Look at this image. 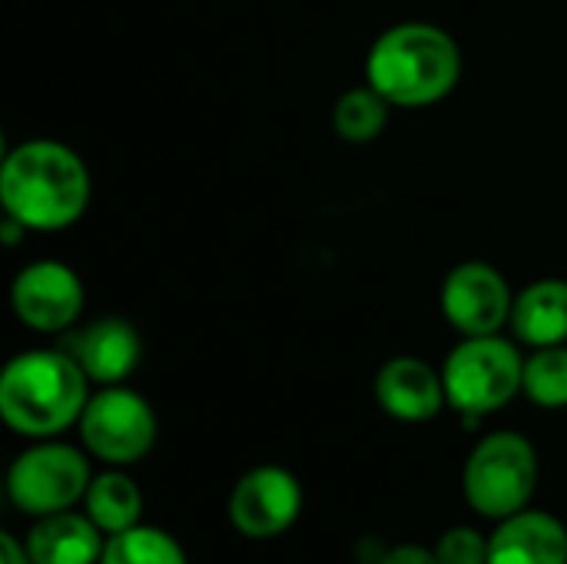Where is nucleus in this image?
<instances>
[{
    "label": "nucleus",
    "mask_w": 567,
    "mask_h": 564,
    "mask_svg": "<svg viewBox=\"0 0 567 564\" xmlns=\"http://www.w3.org/2000/svg\"><path fill=\"white\" fill-rule=\"evenodd\" d=\"M435 555L442 564H488V539L478 529L455 525L442 532L435 542Z\"/></svg>",
    "instance_id": "nucleus-20"
},
{
    "label": "nucleus",
    "mask_w": 567,
    "mask_h": 564,
    "mask_svg": "<svg viewBox=\"0 0 567 564\" xmlns=\"http://www.w3.org/2000/svg\"><path fill=\"white\" fill-rule=\"evenodd\" d=\"M379 564H442L435 548H422V545H395L382 555Z\"/></svg>",
    "instance_id": "nucleus-21"
},
{
    "label": "nucleus",
    "mask_w": 567,
    "mask_h": 564,
    "mask_svg": "<svg viewBox=\"0 0 567 564\" xmlns=\"http://www.w3.org/2000/svg\"><path fill=\"white\" fill-rule=\"evenodd\" d=\"M86 302L83 279L60 259L27 263L10 286V309L30 332L56 336L76 326Z\"/></svg>",
    "instance_id": "nucleus-8"
},
{
    "label": "nucleus",
    "mask_w": 567,
    "mask_h": 564,
    "mask_svg": "<svg viewBox=\"0 0 567 564\" xmlns=\"http://www.w3.org/2000/svg\"><path fill=\"white\" fill-rule=\"evenodd\" d=\"M439 306L458 336H495L512 319L515 293L492 263L468 259L452 266L442 279Z\"/></svg>",
    "instance_id": "nucleus-9"
},
{
    "label": "nucleus",
    "mask_w": 567,
    "mask_h": 564,
    "mask_svg": "<svg viewBox=\"0 0 567 564\" xmlns=\"http://www.w3.org/2000/svg\"><path fill=\"white\" fill-rule=\"evenodd\" d=\"M23 545L33 564H100L106 535L86 512H56L37 519Z\"/></svg>",
    "instance_id": "nucleus-14"
},
{
    "label": "nucleus",
    "mask_w": 567,
    "mask_h": 564,
    "mask_svg": "<svg viewBox=\"0 0 567 564\" xmlns=\"http://www.w3.org/2000/svg\"><path fill=\"white\" fill-rule=\"evenodd\" d=\"M512 332L518 342L542 349V346H565L567 342V279H538L515 296Z\"/></svg>",
    "instance_id": "nucleus-15"
},
{
    "label": "nucleus",
    "mask_w": 567,
    "mask_h": 564,
    "mask_svg": "<svg viewBox=\"0 0 567 564\" xmlns=\"http://www.w3.org/2000/svg\"><path fill=\"white\" fill-rule=\"evenodd\" d=\"M83 512L110 539V535H120V532L140 525V519H143V492L126 472L110 469V472L93 475V482L86 489V499H83Z\"/></svg>",
    "instance_id": "nucleus-16"
},
{
    "label": "nucleus",
    "mask_w": 567,
    "mask_h": 564,
    "mask_svg": "<svg viewBox=\"0 0 567 564\" xmlns=\"http://www.w3.org/2000/svg\"><path fill=\"white\" fill-rule=\"evenodd\" d=\"M389 110H392V103L382 93H375L369 83L352 86L332 106V130H336V136L342 143L365 146V143H372V140H379L385 133Z\"/></svg>",
    "instance_id": "nucleus-17"
},
{
    "label": "nucleus",
    "mask_w": 567,
    "mask_h": 564,
    "mask_svg": "<svg viewBox=\"0 0 567 564\" xmlns=\"http://www.w3.org/2000/svg\"><path fill=\"white\" fill-rule=\"evenodd\" d=\"M66 352L80 362V369L96 386H123L140 359H143V339L130 319L103 316L83 326L66 339Z\"/></svg>",
    "instance_id": "nucleus-12"
},
{
    "label": "nucleus",
    "mask_w": 567,
    "mask_h": 564,
    "mask_svg": "<svg viewBox=\"0 0 567 564\" xmlns=\"http://www.w3.org/2000/svg\"><path fill=\"white\" fill-rule=\"evenodd\" d=\"M76 425L83 449L106 465H133L146 459L159 432L153 406L126 386H100Z\"/></svg>",
    "instance_id": "nucleus-7"
},
{
    "label": "nucleus",
    "mask_w": 567,
    "mask_h": 564,
    "mask_svg": "<svg viewBox=\"0 0 567 564\" xmlns=\"http://www.w3.org/2000/svg\"><path fill=\"white\" fill-rule=\"evenodd\" d=\"M100 564H189L183 545L163 532V529H150V525H136L126 529L120 535L106 539L103 558Z\"/></svg>",
    "instance_id": "nucleus-18"
},
{
    "label": "nucleus",
    "mask_w": 567,
    "mask_h": 564,
    "mask_svg": "<svg viewBox=\"0 0 567 564\" xmlns=\"http://www.w3.org/2000/svg\"><path fill=\"white\" fill-rule=\"evenodd\" d=\"M0 564H33L30 562V555H27V545L17 542L10 532L0 535Z\"/></svg>",
    "instance_id": "nucleus-22"
},
{
    "label": "nucleus",
    "mask_w": 567,
    "mask_h": 564,
    "mask_svg": "<svg viewBox=\"0 0 567 564\" xmlns=\"http://www.w3.org/2000/svg\"><path fill=\"white\" fill-rule=\"evenodd\" d=\"M93 180L83 156L60 140H27L0 163V206L27 233H60L83 219Z\"/></svg>",
    "instance_id": "nucleus-1"
},
{
    "label": "nucleus",
    "mask_w": 567,
    "mask_h": 564,
    "mask_svg": "<svg viewBox=\"0 0 567 564\" xmlns=\"http://www.w3.org/2000/svg\"><path fill=\"white\" fill-rule=\"evenodd\" d=\"M522 392L538 409H567V346H542L525 359Z\"/></svg>",
    "instance_id": "nucleus-19"
},
{
    "label": "nucleus",
    "mask_w": 567,
    "mask_h": 564,
    "mask_svg": "<svg viewBox=\"0 0 567 564\" xmlns=\"http://www.w3.org/2000/svg\"><path fill=\"white\" fill-rule=\"evenodd\" d=\"M525 356L505 336H462L442 366L445 396L468 422L505 409L522 392Z\"/></svg>",
    "instance_id": "nucleus-5"
},
{
    "label": "nucleus",
    "mask_w": 567,
    "mask_h": 564,
    "mask_svg": "<svg viewBox=\"0 0 567 564\" xmlns=\"http://www.w3.org/2000/svg\"><path fill=\"white\" fill-rule=\"evenodd\" d=\"M488 564H567L565 522L542 509H522L488 535Z\"/></svg>",
    "instance_id": "nucleus-13"
},
{
    "label": "nucleus",
    "mask_w": 567,
    "mask_h": 564,
    "mask_svg": "<svg viewBox=\"0 0 567 564\" xmlns=\"http://www.w3.org/2000/svg\"><path fill=\"white\" fill-rule=\"evenodd\" d=\"M375 402L395 422H432L445 406V379L442 369H432L419 356H395L375 376Z\"/></svg>",
    "instance_id": "nucleus-11"
},
{
    "label": "nucleus",
    "mask_w": 567,
    "mask_h": 564,
    "mask_svg": "<svg viewBox=\"0 0 567 564\" xmlns=\"http://www.w3.org/2000/svg\"><path fill=\"white\" fill-rule=\"evenodd\" d=\"M458 80L462 47L429 20H405L382 30L365 53V83L402 110L442 103Z\"/></svg>",
    "instance_id": "nucleus-2"
},
{
    "label": "nucleus",
    "mask_w": 567,
    "mask_h": 564,
    "mask_svg": "<svg viewBox=\"0 0 567 564\" xmlns=\"http://www.w3.org/2000/svg\"><path fill=\"white\" fill-rule=\"evenodd\" d=\"M302 515V485L282 465H256L236 479L226 519L246 539H276L289 532Z\"/></svg>",
    "instance_id": "nucleus-10"
},
{
    "label": "nucleus",
    "mask_w": 567,
    "mask_h": 564,
    "mask_svg": "<svg viewBox=\"0 0 567 564\" xmlns=\"http://www.w3.org/2000/svg\"><path fill=\"white\" fill-rule=\"evenodd\" d=\"M90 376L66 349H30L0 372V419L27 439H53L80 422Z\"/></svg>",
    "instance_id": "nucleus-3"
},
{
    "label": "nucleus",
    "mask_w": 567,
    "mask_h": 564,
    "mask_svg": "<svg viewBox=\"0 0 567 564\" xmlns=\"http://www.w3.org/2000/svg\"><path fill=\"white\" fill-rule=\"evenodd\" d=\"M90 482L93 472L80 449L40 439L13 459L7 472V495L17 512L43 519L70 512L76 502H83Z\"/></svg>",
    "instance_id": "nucleus-6"
},
{
    "label": "nucleus",
    "mask_w": 567,
    "mask_h": 564,
    "mask_svg": "<svg viewBox=\"0 0 567 564\" xmlns=\"http://www.w3.org/2000/svg\"><path fill=\"white\" fill-rule=\"evenodd\" d=\"M538 489V452L522 432H492L465 459L462 495L482 519L502 522L532 505Z\"/></svg>",
    "instance_id": "nucleus-4"
}]
</instances>
